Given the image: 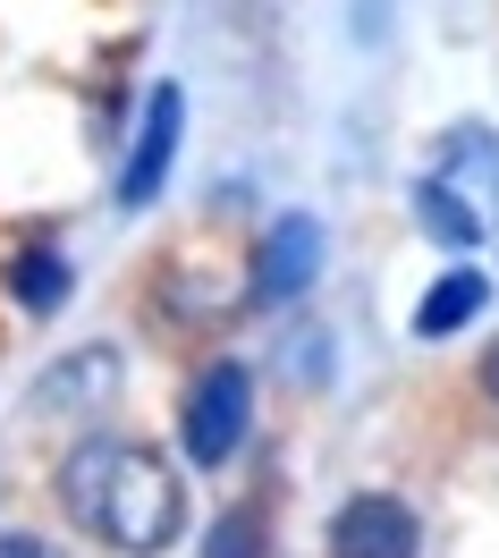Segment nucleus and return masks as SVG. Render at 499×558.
Listing matches in <instances>:
<instances>
[{"mask_svg":"<svg viewBox=\"0 0 499 558\" xmlns=\"http://www.w3.org/2000/svg\"><path fill=\"white\" fill-rule=\"evenodd\" d=\"M60 508H69L94 542L127 558H161L179 542V474L161 465V449H144V440H119V432H94V440H76L60 457Z\"/></svg>","mask_w":499,"mask_h":558,"instance_id":"f257e3e1","label":"nucleus"},{"mask_svg":"<svg viewBox=\"0 0 499 558\" xmlns=\"http://www.w3.org/2000/svg\"><path fill=\"white\" fill-rule=\"evenodd\" d=\"M415 220H424V238L449 245V254L491 238V220H499V136L491 128H449L440 170L415 186Z\"/></svg>","mask_w":499,"mask_h":558,"instance_id":"f03ea898","label":"nucleus"},{"mask_svg":"<svg viewBox=\"0 0 499 558\" xmlns=\"http://www.w3.org/2000/svg\"><path fill=\"white\" fill-rule=\"evenodd\" d=\"M246 423H254V373L246 364H204V381L186 389V407H179L186 465H229Z\"/></svg>","mask_w":499,"mask_h":558,"instance_id":"7ed1b4c3","label":"nucleus"},{"mask_svg":"<svg viewBox=\"0 0 499 558\" xmlns=\"http://www.w3.org/2000/svg\"><path fill=\"white\" fill-rule=\"evenodd\" d=\"M314 279H321V220L314 211H280L254 245V305H296Z\"/></svg>","mask_w":499,"mask_h":558,"instance_id":"20e7f679","label":"nucleus"},{"mask_svg":"<svg viewBox=\"0 0 499 558\" xmlns=\"http://www.w3.org/2000/svg\"><path fill=\"white\" fill-rule=\"evenodd\" d=\"M415 550H424V524L390 490H356L330 517V558H415Z\"/></svg>","mask_w":499,"mask_h":558,"instance_id":"39448f33","label":"nucleus"},{"mask_svg":"<svg viewBox=\"0 0 499 558\" xmlns=\"http://www.w3.org/2000/svg\"><path fill=\"white\" fill-rule=\"evenodd\" d=\"M179 128H186V94L179 85H153L144 128H136V144H127V161H119V204L127 211H144L153 195H161V178H170V161H179Z\"/></svg>","mask_w":499,"mask_h":558,"instance_id":"423d86ee","label":"nucleus"},{"mask_svg":"<svg viewBox=\"0 0 499 558\" xmlns=\"http://www.w3.org/2000/svg\"><path fill=\"white\" fill-rule=\"evenodd\" d=\"M483 305H491V279L474 271V263H449V271L424 288V305H415V339H449V330H465Z\"/></svg>","mask_w":499,"mask_h":558,"instance_id":"0eeeda50","label":"nucleus"},{"mask_svg":"<svg viewBox=\"0 0 499 558\" xmlns=\"http://www.w3.org/2000/svg\"><path fill=\"white\" fill-rule=\"evenodd\" d=\"M9 288H17L26 314H60V305H69V263H60L51 245H26V254L9 263Z\"/></svg>","mask_w":499,"mask_h":558,"instance_id":"6e6552de","label":"nucleus"},{"mask_svg":"<svg viewBox=\"0 0 499 558\" xmlns=\"http://www.w3.org/2000/svg\"><path fill=\"white\" fill-rule=\"evenodd\" d=\"M204 558H263V517H254V508H229V517L204 533Z\"/></svg>","mask_w":499,"mask_h":558,"instance_id":"1a4fd4ad","label":"nucleus"},{"mask_svg":"<svg viewBox=\"0 0 499 558\" xmlns=\"http://www.w3.org/2000/svg\"><path fill=\"white\" fill-rule=\"evenodd\" d=\"M0 558H69V550H51V542H35V533H0Z\"/></svg>","mask_w":499,"mask_h":558,"instance_id":"9d476101","label":"nucleus"},{"mask_svg":"<svg viewBox=\"0 0 499 558\" xmlns=\"http://www.w3.org/2000/svg\"><path fill=\"white\" fill-rule=\"evenodd\" d=\"M483 398L499 407V348H483Z\"/></svg>","mask_w":499,"mask_h":558,"instance_id":"9b49d317","label":"nucleus"}]
</instances>
